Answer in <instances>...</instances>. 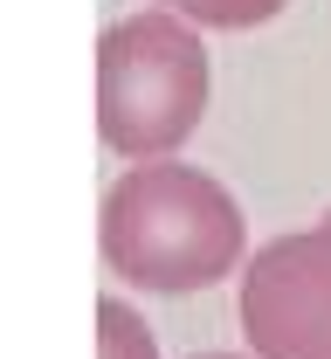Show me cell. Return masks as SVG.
<instances>
[{"mask_svg":"<svg viewBox=\"0 0 331 359\" xmlns=\"http://www.w3.org/2000/svg\"><path fill=\"white\" fill-rule=\"evenodd\" d=\"M325 222H331V215H325Z\"/></svg>","mask_w":331,"mask_h":359,"instance_id":"obj_8","label":"cell"},{"mask_svg":"<svg viewBox=\"0 0 331 359\" xmlns=\"http://www.w3.org/2000/svg\"><path fill=\"white\" fill-rule=\"evenodd\" d=\"M241 201L187 159H132L97 208L104 269L132 297H193L241 263Z\"/></svg>","mask_w":331,"mask_h":359,"instance_id":"obj_1","label":"cell"},{"mask_svg":"<svg viewBox=\"0 0 331 359\" xmlns=\"http://www.w3.org/2000/svg\"><path fill=\"white\" fill-rule=\"evenodd\" d=\"M235 318L255 359H331V222L262 242L241 263Z\"/></svg>","mask_w":331,"mask_h":359,"instance_id":"obj_3","label":"cell"},{"mask_svg":"<svg viewBox=\"0 0 331 359\" xmlns=\"http://www.w3.org/2000/svg\"><path fill=\"white\" fill-rule=\"evenodd\" d=\"M207 42L180 7H152L97 35V138L118 159H173L207 118Z\"/></svg>","mask_w":331,"mask_h":359,"instance_id":"obj_2","label":"cell"},{"mask_svg":"<svg viewBox=\"0 0 331 359\" xmlns=\"http://www.w3.org/2000/svg\"><path fill=\"white\" fill-rule=\"evenodd\" d=\"M193 359H241V353H193Z\"/></svg>","mask_w":331,"mask_h":359,"instance_id":"obj_6","label":"cell"},{"mask_svg":"<svg viewBox=\"0 0 331 359\" xmlns=\"http://www.w3.org/2000/svg\"><path fill=\"white\" fill-rule=\"evenodd\" d=\"M97 359H159V339L125 297H97Z\"/></svg>","mask_w":331,"mask_h":359,"instance_id":"obj_4","label":"cell"},{"mask_svg":"<svg viewBox=\"0 0 331 359\" xmlns=\"http://www.w3.org/2000/svg\"><path fill=\"white\" fill-rule=\"evenodd\" d=\"M159 7H180V0H159Z\"/></svg>","mask_w":331,"mask_h":359,"instance_id":"obj_7","label":"cell"},{"mask_svg":"<svg viewBox=\"0 0 331 359\" xmlns=\"http://www.w3.org/2000/svg\"><path fill=\"white\" fill-rule=\"evenodd\" d=\"M290 0H180V14H187L193 28H269L276 14H283Z\"/></svg>","mask_w":331,"mask_h":359,"instance_id":"obj_5","label":"cell"}]
</instances>
